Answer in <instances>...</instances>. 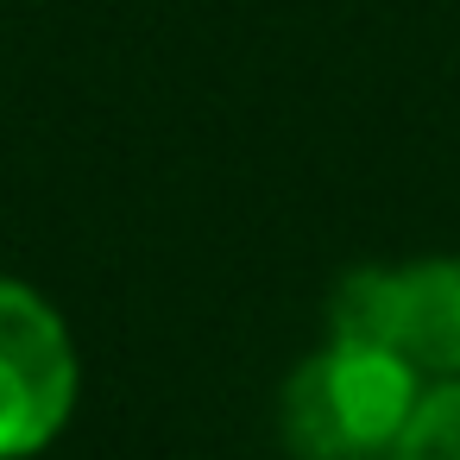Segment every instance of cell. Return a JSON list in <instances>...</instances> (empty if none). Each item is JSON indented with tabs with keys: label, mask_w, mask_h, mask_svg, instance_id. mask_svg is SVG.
<instances>
[{
	"label": "cell",
	"mask_w": 460,
	"mask_h": 460,
	"mask_svg": "<svg viewBox=\"0 0 460 460\" xmlns=\"http://www.w3.org/2000/svg\"><path fill=\"white\" fill-rule=\"evenodd\" d=\"M391 460H460V378H441L435 391H422Z\"/></svg>",
	"instance_id": "obj_4"
},
{
	"label": "cell",
	"mask_w": 460,
	"mask_h": 460,
	"mask_svg": "<svg viewBox=\"0 0 460 460\" xmlns=\"http://www.w3.org/2000/svg\"><path fill=\"white\" fill-rule=\"evenodd\" d=\"M76 403V353L45 296L0 278V460L39 454Z\"/></svg>",
	"instance_id": "obj_3"
},
{
	"label": "cell",
	"mask_w": 460,
	"mask_h": 460,
	"mask_svg": "<svg viewBox=\"0 0 460 460\" xmlns=\"http://www.w3.org/2000/svg\"><path fill=\"white\" fill-rule=\"evenodd\" d=\"M416 403L422 385L403 353L328 341L284 385V435L303 460H372L397 447Z\"/></svg>",
	"instance_id": "obj_1"
},
{
	"label": "cell",
	"mask_w": 460,
	"mask_h": 460,
	"mask_svg": "<svg viewBox=\"0 0 460 460\" xmlns=\"http://www.w3.org/2000/svg\"><path fill=\"white\" fill-rule=\"evenodd\" d=\"M328 334L353 347H391L416 372L460 378V259L347 271L328 303Z\"/></svg>",
	"instance_id": "obj_2"
}]
</instances>
